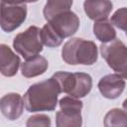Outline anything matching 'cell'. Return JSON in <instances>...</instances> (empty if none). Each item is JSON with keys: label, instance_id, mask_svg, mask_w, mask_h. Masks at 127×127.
<instances>
[{"label": "cell", "instance_id": "cell-1", "mask_svg": "<svg viewBox=\"0 0 127 127\" xmlns=\"http://www.w3.org/2000/svg\"><path fill=\"white\" fill-rule=\"evenodd\" d=\"M61 87L57 79L51 78L35 83L24 94L25 107L29 112L53 111L58 103Z\"/></svg>", "mask_w": 127, "mask_h": 127}, {"label": "cell", "instance_id": "cell-2", "mask_svg": "<svg viewBox=\"0 0 127 127\" xmlns=\"http://www.w3.org/2000/svg\"><path fill=\"white\" fill-rule=\"evenodd\" d=\"M98 52L96 45L81 38L68 40L62 50V58L68 64L91 65L97 61Z\"/></svg>", "mask_w": 127, "mask_h": 127}, {"label": "cell", "instance_id": "cell-3", "mask_svg": "<svg viewBox=\"0 0 127 127\" xmlns=\"http://www.w3.org/2000/svg\"><path fill=\"white\" fill-rule=\"evenodd\" d=\"M102 58L117 74L127 79V47L118 39L100 46Z\"/></svg>", "mask_w": 127, "mask_h": 127}, {"label": "cell", "instance_id": "cell-4", "mask_svg": "<svg viewBox=\"0 0 127 127\" xmlns=\"http://www.w3.org/2000/svg\"><path fill=\"white\" fill-rule=\"evenodd\" d=\"M13 47L26 60L39 55L43 51L41 29L37 26H31L25 32L18 34L14 38Z\"/></svg>", "mask_w": 127, "mask_h": 127}, {"label": "cell", "instance_id": "cell-5", "mask_svg": "<svg viewBox=\"0 0 127 127\" xmlns=\"http://www.w3.org/2000/svg\"><path fill=\"white\" fill-rule=\"evenodd\" d=\"M61 110L56 114L58 127H79L82 124V102L72 96H64L59 101Z\"/></svg>", "mask_w": 127, "mask_h": 127}, {"label": "cell", "instance_id": "cell-6", "mask_svg": "<svg viewBox=\"0 0 127 127\" xmlns=\"http://www.w3.org/2000/svg\"><path fill=\"white\" fill-rule=\"evenodd\" d=\"M27 17V6L23 4L8 5L1 3V28L5 32H13L19 28Z\"/></svg>", "mask_w": 127, "mask_h": 127}, {"label": "cell", "instance_id": "cell-7", "mask_svg": "<svg viewBox=\"0 0 127 127\" xmlns=\"http://www.w3.org/2000/svg\"><path fill=\"white\" fill-rule=\"evenodd\" d=\"M49 23L63 39L75 34L79 27V19L77 15L70 10L55 16Z\"/></svg>", "mask_w": 127, "mask_h": 127}, {"label": "cell", "instance_id": "cell-8", "mask_svg": "<svg viewBox=\"0 0 127 127\" xmlns=\"http://www.w3.org/2000/svg\"><path fill=\"white\" fill-rule=\"evenodd\" d=\"M125 88V81L119 74H107L100 78L98 89L100 93L108 99H115L121 95Z\"/></svg>", "mask_w": 127, "mask_h": 127}, {"label": "cell", "instance_id": "cell-9", "mask_svg": "<svg viewBox=\"0 0 127 127\" xmlns=\"http://www.w3.org/2000/svg\"><path fill=\"white\" fill-rule=\"evenodd\" d=\"M24 98L19 93L11 92L5 94L0 100V109L2 114L9 120L18 119L24 109Z\"/></svg>", "mask_w": 127, "mask_h": 127}, {"label": "cell", "instance_id": "cell-10", "mask_svg": "<svg viewBox=\"0 0 127 127\" xmlns=\"http://www.w3.org/2000/svg\"><path fill=\"white\" fill-rule=\"evenodd\" d=\"M113 8L110 0H85L83 9L87 17L95 22L107 20Z\"/></svg>", "mask_w": 127, "mask_h": 127}, {"label": "cell", "instance_id": "cell-11", "mask_svg": "<svg viewBox=\"0 0 127 127\" xmlns=\"http://www.w3.org/2000/svg\"><path fill=\"white\" fill-rule=\"evenodd\" d=\"M20 66V58L7 46H0V70L5 76H13Z\"/></svg>", "mask_w": 127, "mask_h": 127}, {"label": "cell", "instance_id": "cell-12", "mask_svg": "<svg viewBox=\"0 0 127 127\" xmlns=\"http://www.w3.org/2000/svg\"><path fill=\"white\" fill-rule=\"evenodd\" d=\"M48 67H49V63L46 60V58L37 55L22 64L21 72L23 76L27 78H31L45 73Z\"/></svg>", "mask_w": 127, "mask_h": 127}, {"label": "cell", "instance_id": "cell-13", "mask_svg": "<svg viewBox=\"0 0 127 127\" xmlns=\"http://www.w3.org/2000/svg\"><path fill=\"white\" fill-rule=\"evenodd\" d=\"M92 87V78L84 72H74V83L72 90L68 94L75 98H81L87 95Z\"/></svg>", "mask_w": 127, "mask_h": 127}, {"label": "cell", "instance_id": "cell-14", "mask_svg": "<svg viewBox=\"0 0 127 127\" xmlns=\"http://www.w3.org/2000/svg\"><path fill=\"white\" fill-rule=\"evenodd\" d=\"M71 6L72 0H48L43 10L44 17L49 22L55 16L68 11Z\"/></svg>", "mask_w": 127, "mask_h": 127}, {"label": "cell", "instance_id": "cell-15", "mask_svg": "<svg viewBox=\"0 0 127 127\" xmlns=\"http://www.w3.org/2000/svg\"><path fill=\"white\" fill-rule=\"evenodd\" d=\"M93 33L97 40L102 43H108L116 39V31L113 25L106 20L95 22L93 25Z\"/></svg>", "mask_w": 127, "mask_h": 127}, {"label": "cell", "instance_id": "cell-16", "mask_svg": "<svg viewBox=\"0 0 127 127\" xmlns=\"http://www.w3.org/2000/svg\"><path fill=\"white\" fill-rule=\"evenodd\" d=\"M104 126L127 127V111L119 108H113L109 110L104 117Z\"/></svg>", "mask_w": 127, "mask_h": 127}, {"label": "cell", "instance_id": "cell-17", "mask_svg": "<svg viewBox=\"0 0 127 127\" xmlns=\"http://www.w3.org/2000/svg\"><path fill=\"white\" fill-rule=\"evenodd\" d=\"M41 39H42L43 44L50 48H55V47L60 46L64 40L55 31V29L51 26L49 22L41 29Z\"/></svg>", "mask_w": 127, "mask_h": 127}, {"label": "cell", "instance_id": "cell-18", "mask_svg": "<svg viewBox=\"0 0 127 127\" xmlns=\"http://www.w3.org/2000/svg\"><path fill=\"white\" fill-rule=\"evenodd\" d=\"M111 24L118 29L127 32V8L123 7L115 11L111 17Z\"/></svg>", "mask_w": 127, "mask_h": 127}, {"label": "cell", "instance_id": "cell-19", "mask_svg": "<svg viewBox=\"0 0 127 127\" xmlns=\"http://www.w3.org/2000/svg\"><path fill=\"white\" fill-rule=\"evenodd\" d=\"M26 125L28 127L32 126H43V127H49L51 125V119L49 116L45 114H36L28 118Z\"/></svg>", "mask_w": 127, "mask_h": 127}, {"label": "cell", "instance_id": "cell-20", "mask_svg": "<svg viewBox=\"0 0 127 127\" xmlns=\"http://www.w3.org/2000/svg\"><path fill=\"white\" fill-rule=\"evenodd\" d=\"M1 2L8 5H16V4H23L24 2H27V0H1Z\"/></svg>", "mask_w": 127, "mask_h": 127}, {"label": "cell", "instance_id": "cell-21", "mask_svg": "<svg viewBox=\"0 0 127 127\" xmlns=\"http://www.w3.org/2000/svg\"><path fill=\"white\" fill-rule=\"evenodd\" d=\"M122 106H123V108H124V110H126L127 111V98L124 100V102H123V104H122Z\"/></svg>", "mask_w": 127, "mask_h": 127}, {"label": "cell", "instance_id": "cell-22", "mask_svg": "<svg viewBox=\"0 0 127 127\" xmlns=\"http://www.w3.org/2000/svg\"><path fill=\"white\" fill-rule=\"evenodd\" d=\"M38 0H27L28 3H34V2H37Z\"/></svg>", "mask_w": 127, "mask_h": 127}, {"label": "cell", "instance_id": "cell-23", "mask_svg": "<svg viewBox=\"0 0 127 127\" xmlns=\"http://www.w3.org/2000/svg\"><path fill=\"white\" fill-rule=\"evenodd\" d=\"M126 36H127V32H126Z\"/></svg>", "mask_w": 127, "mask_h": 127}]
</instances>
